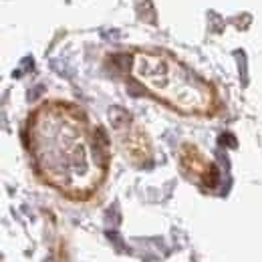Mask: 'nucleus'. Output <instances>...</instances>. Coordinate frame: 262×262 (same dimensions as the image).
Returning a JSON list of instances; mask_svg holds the SVG:
<instances>
[{
    "mask_svg": "<svg viewBox=\"0 0 262 262\" xmlns=\"http://www.w3.org/2000/svg\"><path fill=\"white\" fill-rule=\"evenodd\" d=\"M99 137H87L83 127L65 113L51 111L40 115L34 125V149L47 178L65 188L75 196H81L93 188L101 176L103 149Z\"/></svg>",
    "mask_w": 262,
    "mask_h": 262,
    "instance_id": "nucleus-1",
    "label": "nucleus"
},
{
    "mask_svg": "<svg viewBox=\"0 0 262 262\" xmlns=\"http://www.w3.org/2000/svg\"><path fill=\"white\" fill-rule=\"evenodd\" d=\"M133 73L156 95L184 111H202L210 105V93L186 69L156 55H139L133 63Z\"/></svg>",
    "mask_w": 262,
    "mask_h": 262,
    "instance_id": "nucleus-2",
    "label": "nucleus"
}]
</instances>
